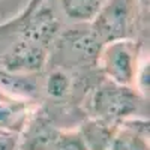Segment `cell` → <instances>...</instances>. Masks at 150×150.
<instances>
[{
  "instance_id": "obj_6",
  "label": "cell",
  "mask_w": 150,
  "mask_h": 150,
  "mask_svg": "<svg viewBox=\"0 0 150 150\" xmlns=\"http://www.w3.org/2000/svg\"><path fill=\"white\" fill-rule=\"evenodd\" d=\"M63 42L78 60H86V62H92L98 59L102 53V45H104L95 35L92 27L89 30L83 29V30H71L65 33Z\"/></svg>"
},
{
  "instance_id": "obj_1",
  "label": "cell",
  "mask_w": 150,
  "mask_h": 150,
  "mask_svg": "<svg viewBox=\"0 0 150 150\" xmlns=\"http://www.w3.org/2000/svg\"><path fill=\"white\" fill-rule=\"evenodd\" d=\"M135 0H107L92 20V30L102 44L125 39L134 21Z\"/></svg>"
},
{
  "instance_id": "obj_8",
  "label": "cell",
  "mask_w": 150,
  "mask_h": 150,
  "mask_svg": "<svg viewBox=\"0 0 150 150\" xmlns=\"http://www.w3.org/2000/svg\"><path fill=\"white\" fill-rule=\"evenodd\" d=\"M0 90L12 96L33 98L38 95V84L33 78L17 72L0 71Z\"/></svg>"
},
{
  "instance_id": "obj_7",
  "label": "cell",
  "mask_w": 150,
  "mask_h": 150,
  "mask_svg": "<svg viewBox=\"0 0 150 150\" xmlns=\"http://www.w3.org/2000/svg\"><path fill=\"white\" fill-rule=\"evenodd\" d=\"M27 117V105L0 90V129L17 132Z\"/></svg>"
},
{
  "instance_id": "obj_15",
  "label": "cell",
  "mask_w": 150,
  "mask_h": 150,
  "mask_svg": "<svg viewBox=\"0 0 150 150\" xmlns=\"http://www.w3.org/2000/svg\"><path fill=\"white\" fill-rule=\"evenodd\" d=\"M12 131H3L0 129V150H15L17 137Z\"/></svg>"
},
{
  "instance_id": "obj_4",
  "label": "cell",
  "mask_w": 150,
  "mask_h": 150,
  "mask_svg": "<svg viewBox=\"0 0 150 150\" xmlns=\"http://www.w3.org/2000/svg\"><path fill=\"white\" fill-rule=\"evenodd\" d=\"M57 33L59 20L54 15V9L47 5V0H33L23 30V39L47 48Z\"/></svg>"
},
{
  "instance_id": "obj_11",
  "label": "cell",
  "mask_w": 150,
  "mask_h": 150,
  "mask_svg": "<svg viewBox=\"0 0 150 150\" xmlns=\"http://www.w3.org/2000/svg\"><path fill=\"white\" fill-rule=\"evenodd\" d=\"M60 132L50 126L44 120H39L32 128L29 137H27V150H53L54 144L59 138Z\"/></svg>"
},
{
  "instance_id": "obj_9",
  "label": "cell",
  "mask_w": 150,
  "mask_h": 150,
  "mask_svg": "<svg viewBox=\"0 0 150 150\" xmlns=\"http://www.w3.org/2000/svg\"><path fill=\"white\" fill-rule=\"evenodd\" d=\"M63 12L72 20L92 21L107 0H59Z\"/></svg>"
},
{
  "instance_id": "obj_16",
  "label": "cell",
  "mask_w": 150,
  "mask_h": 150,
  "mask_svg": "<svg viewBox=\"0 0 150 150\" xmlns=\"http://www.w3.org/2000/svg\"><path fill=\"white\" fill-rule=\"evenodd\" d=\"M140 86H141V90L144 93L149 92V65L144 66V69L140 75Z\"/></svg>"
},
{
  "instance_id": "obj_12",
  "label": "cell",
  "mask_w": 150,
  "mask_h": 150,
  "mask_svg": "<svg viewBox=\"0 0 150 150\" xmlns=\"http://www.w3.org/2000/svg\"><path fill=\"white\" fill-rule=\"evenodd\" d=\"M111 150H149L144 137L135 132L134 128L114 134L111 141Z\"/></svg>"
},
{
  "instance_id": "obj_5",
  "label": "cell",
  "mask_w": 150,
  "mask_h": 150,
  "mask_svg": "<svg viewBox=\"0 0 150 150\" xmlns=\"http://www.w3.org/2000/svg\"><path fill=\"white\" fill-rule=\"evenodd\" d=\"M47 60V48L23 39L5 57V66L9 72L30 74L41 71Z\"/></svg>"
},
{
  "instance_id": "obj_14",
  "label": "cell",
  "mask_w": 150,
  "mask_h": 150,
  "mask_svg": "<svg viewBox=\"0 0 150 150\" xmlns=\"http://www.w3.org/2000/svg\"><path fill=\"white\" fill-rule=\"evenodd\" d=\"M53 150H89L78 134H60Z\"/></svg>"
},
{
  "instance_id": "obj_3",
  "label": "cell",
  "mask_w": 150,
  "mask_h": 150,
  "mask_svg": "<svg viewBox=\"0 0 150 150\" xmlns=\"http://www.w3.org/2000/svg\"><path fill=\"white\" fill-rule=\"evenodd\" d=\"M137 50L135 44L129 41H114L108 42V47L102 53V63L108 77L117 83L128 86L132 83L135 75Z\"/></svg>"
},
{
  "instance_id": "obj_2",
  "label": "cell",
  "mask_w": 150,
  "mask_h": 150,
  "mask_svg": "<svg viewBox=\"0 0 150 150\" xmlns=\"http://www.w3.org/2000/svg\"><path fill=\"white\" fill-rule=\"evenodd\" d=\"M93 105L96 114L102 120H119L134 114L138 110L140 98L128 86L110 81L98 89Z\"/></svg>"
},
{
  "instance_id": "obj_13",
  "label": "cell",
  "mask_w": 150,
  "mask_h": 150,
  "mask_svg": "<svg viewBox=\"0 0 150 150\" xmlns=\"http://www.w3.org/2000/svg\"><path fill=\"white\" fill-rule=\"evenodd\" d=\"M69 86H71V81L68 75L63 74L62 71H56L47 80V93L54 99H60L68 93Z\"/></svg>"
},
{
  "instance_id": "obj_10",
  "label": "cell",
  "mask_w": 150,
  "mask_h": 150,
  "mask_svg": "<svg viewBox=\"0 0 150 150\" xmlns=\"http://www.w3.org/2000/svg\"><path fill=\"white\" fill-rule=\"evenodd\" d=\"M83 140L90 150H111V141L114 132L110 129L105 120L104 122H93L86 125L83 129Z\"/></svg>"
}]
</instances>
